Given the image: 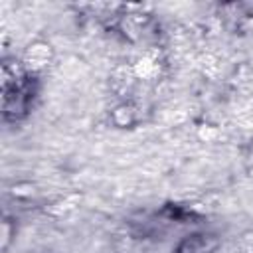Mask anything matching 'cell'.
Wrapping results in <instances>:
<instances>
[{
    "instance_id": "cell-1",
    "label": "cell",
    "mask_w": 253,
    "mask_h": 253,
    "mask_svg": "<svg viewBox=\"0 0 253 253\" xmlns=\"http://www.w3.org/2000/svg\"><path fill=\"white\" fill-rule=\"evenodd\" d=\"M49 59H51V49H49V45H45V43H34V45H30V47L26 49L22 65H24V69L32 75V73H38V71L45 69L47 63H49Z\"/></svg>"
},
{
    "instance_id": "cell-2",
    "label": "cell",
    "mask_w": 253,
    "mask_h": 253,
    "mask_svg": "<svg viewBox=\"0 0 253 253\" xmlns=\"http://www.w3.org/2000/svg\"><path fill=\"white\" fill-rule=\"evenodd\" d=\"M215 247L211 235H192L180 245V253H208Z\"/></svg>"
}]
</instances>
